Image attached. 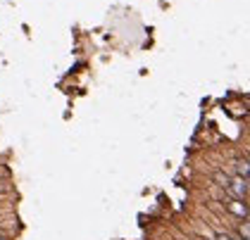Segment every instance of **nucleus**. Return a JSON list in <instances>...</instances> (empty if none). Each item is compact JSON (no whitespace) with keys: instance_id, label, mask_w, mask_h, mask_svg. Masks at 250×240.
Segmentation results:
<instances>
[{"instance_id":"nucleus-1","label":"nucleus","mask_w":250,"mask_h":240,"mask_svg":"<svg viewBox=\"0 0 250 240\" xmlns=\"http://www.w3.org/2000/svg\"><path fill=\"white\" fill-rule=\"evenodd\" d=\"M227 190H229L233 198L246 200V198H248V179H243V176H233V179H229Z\"/></svg>"},{"instance_id":"nucleus-2","label":"nucleus","mask_w":250,"mask_h":240,"mask_svg":"<svg viewBox=\"0 0 250 240\" xmlns=\"http://www.w3.org/2000/svg\"><path fill=\"white\" fill-rule=\"evenodd\" d=\"M227 209H229V214L238 217V219H248V202H246V200L233 198V200L227 202Z\"/></svg>"},{"instance_id":"nucleus-3","label":"nucleus","mask_w":250,"mask_h":240,"mask_svg":"<svg viewBox=\"0 0 250 240\" xmlns=\"http://www.w3.org/2000/svg\"><path fill=\"white\" fill-rule=\"evenodd\" d=\"M233 174H236V176H243V179H248V176H250V162H248V157H238V160H233Z\"/></svg>"},{"instance_id":"nucleus-4","label":"nucleus","mask_w":250,"mask_h":240,"mask_svg":"<svg viewBox=\"0 0 250 240\" xmlns=\"http://www.w3.org/2000/svg\"><path fill=\"white\" fill-rule=\"evenodd\" d=\"M212 181H214L217 185H222V188L227 190V185H229V176H227V174H224L222 169H217V171L212 174Z\"/></svg>"},{"instance_id":"nucleus-5","label":"nucleus","mask_w":250,"mask_h":240,"mask_svg":"<svg viewBox=\"0 0 250 240\" xmlns=\"http://www.w3.org/2000/svg\"><path fill=\"white\" fill-rule=\"evenodd\" d=\"M10 179H5V181H0V190H2V193H5V190H10Z\"/></svg>"},{"instance_id":"nucleus-6","label":"nucleus","mask_w":250,"mask_h":240,"mask_svg":"<svg viewBox=\"0 0 250 240\" xmlns=\"http://www.w3.org/2000/svg\"><path fill=\"white\" fill-rule=\"evenodd\" d=\"M214 240H233V238H231V236H227V233H217V236H214Z\"/></svg>"},{"instance_id":"nucleus-7","label":"nucleus","mask_w":250,"mask_h":240,"mask_svg":"<svg viewBox=\"0 0 250 240\" xmlns=\"http://www.w3.org/2000/svg\"><path fill=\"white\" fill-rule=\"evenodd\" d=\"M0 240H10V238H7V236H0Z\"/></svg>"}]
</instances>
